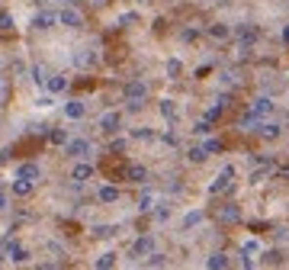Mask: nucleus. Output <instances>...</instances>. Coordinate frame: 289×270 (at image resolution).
Returning <instances> with one entry per match:
<instances>
[{
  "instance_id": "1",
  "label": "nucleus",
  "mask_w": 289,
  "mask_h": 270,
  "mask_svg": "<svg viewBox=\"0 0 289 270\" xmlns=\"http://www.w3.org/2000/svg\"><path fill=\"white\" fill-rule=\"evenodd\" d=\"M122 93H125V103H144V97H148V84H144V81H129Z\"/></svg>"
},
{
  "instance_id": "38",
  "label": "nucleus",
  "mask_w": 289,
  "mask_h": 270,
  "mask_svg": "<svg viewBox=\"0 0 289 270\" xmlns=\"http://www.w3.org/2000/svg\"><path fill=\"white\" fill-rule=\"evenodd\" d=\"M154 216H158V222H167V216H170V206H167V203H161Z\"/></svg>"
},
{
  "instance_id": "10",
  "label": "nucleus",
  "mask_w": 289,
  "mask_h": 270,
  "mask_svg": "<svg viewBox=\"0 0 289 270\" xmlns=\"http://www.w3.org/2000/svg\"><path fill=\"white\" fill-rule=\"evenodd\" d=\"M280 132H283V125H280V123H267V119H264V123L257 125V135H260V139H267V142L280 139Z\"/></svg>"
},
{
  "instance_id": "13",
  "label": "nucleus",
  "mask_w": 289,
  "mask_h": 270,
  "mask_svg": "<svg viewBox=\"0 0 289 270\" xmlns=\"http://www.w3.org/2000/svg\"><path fill=\"white\" fill-rule=\"evenodd\" d=\"M7 257H10L13 264H26V261H29V251H26L23 245H16V241H10V248H7Z\"/></svg>"
},
{
  "instance_id": "18",
  "label": "nucleus",
  "mask_w": 289,
  "mask_h": 270,
  "mask_svg": "<svg viewBox=\"0 0 289 270\" xmlns=\"http://www.w3.org/2000/svg\"><path fill=\"white\" fill-rule=\"evenodd\" d=\"M206 267H209V270H222V267H228V254H222V251H215V254H209V261H206Z\"/></svg>"
},
{
  "instance_id": "31",
  "label": "nucleus",
  "mask_w": 289,
  "mask_h": 270,
  "mask_svg": "<svg viewBox=\"0 0 289 270\" xmlns=\"http://www.w3.org/2000/svg\"><path fill=\"white\" fill-rule=\"evenodd\" d=\"M193 132H196V135H209V132H212V123H209V119H199V123L193 125Z\"/></svg>"
},
{
  "instance_id": "42",
  "label": "nucleus",
  "mask_w": 289,
  "mask_h": 270,
  "mask_svg": "<svg viewBox=\"0 0 289 270\" xmlns=\"http://www.w3.org/2000/svg\"><path fill=\"white\" fill-rule=\"evenodd\" d=\"M7 248H10V231H7V235H0V257L7 254Z\"/></svg>"
},
{
  "instance_id": "14",
  "label": "nucleus",
  "mask_w": 289,
  "mask_h": 270,
  "mask_svg": "<svg viewBox=\"0 0 289 270\" xmlns=\"http://www.w3.org/2000/svg\"><path fill=\"white\" fill-rule=\"evenodd\" d=\"M125 180H132V184H144V180H148V170H144L142 164H129V167H125Z\"/></svg>"
},
{
  "instance_id": "17",
  "label": "nucleus",
  "mask_w": 289,
  "mask_h": 270,
  "mask_svg": "<svg viewBox=\"0 0 289 270\" xmlns=\"http://www.w3.org/2000/svg\"><path fill=\"white\" fill-rule=\"evenodd\" d=\"M45 84H48V90H52V93H61V90H68V77H64V74H52Z\"/></svg>"
},
{
  "instance_id": "24",
  "label": "nucleus",
  "mask_w": 289,
  "mask_h": 270,
  "mask_svg": "<svg viewBox=\"0 0 289 270\" xmlns=\"http://www.w3.org/2000/svg\"><path fill=\"white\" fill-rule=\"evenodd\" d=\"M161 116H164V119H170V123L177 119V106H174V100H161Z\"/></svg>"
},
{
  "instance_id": "2",
  "label": "nucleus",
  "mask_w": 289,
  "mask_h": 270,
  "mask_svg": "<svg viewBox=\"0 0 289 270\" xmlns=\"http://www.w3.org/2000/svg\"><path fill=\"white\" fill-rule=\"evenodd\" d=\"M231 177H235V167H231V164H225V167H222V174L212 180V184H209V193H212V196H215V193H225V190L231 187Z\"/></svg>"
},
{
  "instance_id": "44",
  "label": "nucleus",
  "mask_w": 289,
  "mask_h": 270,
  "mask_svg": "<svg viewBox=\"0 0 289 270\" xmlns=\"http://www.w3.org/2000/svg\"><path fill=\"white\" fill-rule=\"evenodd\" d=\"M3 209H7V193L0 190V212H3Z\"/></svg>"
},
{
  "instance_id": "35",
  "label": "nucleus",
  "mask_w": 289,
  "mask_h": 270,
  "mask_svg": "<svg viewBox=\"0 0 289 270\" xmlns=\"http://www.w3.org/2000/svg\"><path fill=\"white\" fill-rule=\"evenodd\" d=\"M180 71H183V64L177 62V58H170V62H167V77H177Z\"/></svg>"
},
{
  "instance_id": "34",
  "label": "nucleus",
  "mask_w": 289,
  "mask_h": 270,
  "mask_svg": "<svg viewBox=\"0 0 289 270\" xmlns=\"http://www.w3.org/2000/svg\"><path fill=\"white\" fill-rule=\"evenodd\" d=\"M13 29V16L10 13H0V32H10Z\"/></svg>"
},
{
  "instance_id": "5",
  "label": "nucleus",
  "mask_w": 289,
  "mask_h": 270,
  "mask_svg": "<svg viewBox=\"0 0 289 270\" xmlns=\"http://www.w3.org/2000/svg\"><path fill=\"white\" fill-rule=\"evenodd\" d=\"M58 20H61V26H68V29H81V26H84V16L77 13L74 7H64L58 13Z\"/></svg>"
},
{
  "instance_id": "12",
  "label": "nucleus",
  "mask_w": 289,
  "mask_h": 270,
  "mask_svg": "<svg viewBox=\"0 0 289 270\" xmlns=\"http://www.w3.org/2000/svg\"><path fill=\"white\" fill-rule=\"evenodd\" d=\"M55 20H58V16H55L52 10H42V13H36V16H32V26H36V29H52V26H55Z\"/></svg>"
},
{
  "instance_id": "8",
  "label": "nucleus",
  "mask_w": 289,
  "mask_h": 270,
  "mask_svg": "<svg viewBox=\"0 0 289 270\" xmlns=\"http://www.w3.org/2000/svg\"><path fill=\"white\" fill-rule=\"evenodd\" d=\"M151 251H154V238L151 235H142V238L132 245V257H148Z\"/></svg>"
},
{
  "instance_id": "22",
  "label": "nucleus",
  "mask_w": 289,
  "mask_h": 270,
  "mask_svg": "<svg viewBox=\"0 0 289 270\" xmlns=\"http://www.w3.org/2000/svg\"><path fill=\"white\" fill-rule=\"evenodd\" d=\"M186 158H190L193 164H203L206 158H209V154H206V148H203V145H193L190 151H186Z\"/></svg>"
},
{
  "instance_id": "40",
  "label": "nucleus",
  "mask_w": 289,
  "mask_h": 270,
  "mask_svg": "<svg viewBox=\"0 0 289 270\" xmlns=\"http://www.w3.org/2000/svg\"><path fill=\"white\" fill-rule=\"evenodd\" d=\"M109 151H113V154H122V151H125V139H116L113 145H109Z\"/></svg>"
},
{
  "instance_id": "11",
  "label": "nucleus",
  "mask_w": 289,
  "mask_h": 270,
  "mask_svg": "<svg viewBox=\"0 0 289 270\" xmlns=\"http://www.w3.org/2000/svg\"><path fill=\"white\" fill-rule=\"evenodd\" d=\"M74 64L77 68H93V64H97V52H90V48H77L74 52Z\"/></svg>"
},
{
  "instance_id": "29",
  "label": "nucleus",
  "mask_w": 289,
  "mask_h": 270,
  "mask_svg": "<svg viewBox=\"0 0 289 270\" xmlns=\"http://www.w3.org/2000/svg\"><path fill=\"white\" fill-rule=\"evenodd\" d=\"M199 222H203V212H199V209H196V212H186V219H183V228H193V225H199Z\"/></svg>"
},
{
  "instance_id": "41",
  "label": "nucleus",
  "mask_w": 289,
  "mask_h": 270,
  "mask_svg": "<svg viewBox=\"0 0 289 270\" xmlns=\"http://www.w3.org/2000/svg\"><path fill=\"white\" fill-rule=\"evenodd\" d=\"M264 264H280V251H267V254H264Z\"/></svg>"
},
{
  "instance_id": "7",
  "label": "nucleus",
  "mask_w": 289,
  "mask_h": 270,
  "mask_svg": "<svg viewBox=\"0 0 289 270\" xmlns=\"http://www.w3.org/2000/svg\"><path fill=\"white\" fill-rule=\"evenodd\" d=\"M16 177H23V180H32V184H36V180L42 177V167H39L36 161H26V164H20V167H16Z\"/></svg>"
},
{
  "instance_id": "20",
  "label": "nucleus",
  "mask_w": 289,
  "mask_h": 270,
  "mask_svg": "<svg viewBox=\"0 0 289 270\" xmlns=\"http://www.w3.org/2000/svg\"><path fill=\"white\" fill-rule=\"evenodd\" d=\"M29 193H32V180H23V177L13 180V196H29Z\"/></svg>"
},
{
  "instance_id": "36",
  "label": "nucleus",
  "mask_w": 289,
  "mask_h": 270,
  "mask_svg": "<svg viewBox=\"0 0 289 270\" xmlns=\"http://www.w3.org/2000/svg\"><path fill=\"white\" fill-rule=\"evenodd\" d=\"M222 109H225V106H222V103H215L212 109H206V119H209V123H215V119L222 116Z\"/></svg>"
},
{
  "instance_id": "21",
  "label": "nucleus",
  "mask_w": 289,
  "mask_h": 270,
  "mask_svg": "<svg viewBox=\"0 0 289 270\" xmlns=\"http://www.w3.org/2000/svg\"><path fill=\"white\" fill-rule=\"evenodd\" d=\"M87 177H93V167H90V164H77V167L71 170V180H77V184L87 180Z\"/></svg>"
},
{
  "instance_id": "19",
  "label": "nucleus",
  "mask_w": 289,
  "mask_h": 270,
  "mask_svg": "<svg viewBox=\"0 0 289 270\" xmlns=\"http://www.w3.org/2000/svg\"><path fill=\"white\" fill-rule=\"evenodd\" d=\"M209 36H212L215 42H225V39L231 36V29H228L225 23H215V26H209Z\"/></svg>"
},
{
  "instance_id": "3",
  "label": "nucleus",
  "mask_w": 289,
  "mask_h": 270,
  "mask_svg": "<svg viewBox=\"0 0 289 270\" xmlns=\"http://www.w3.org/2000/svg\"><path fill=\"white\" fill-rule=\"evenodd\" d=\"M235 36H238V42H241V45L251 48L254 42L260 39V29H257V26H251V23H244V26H238V29H235Z\"/></svg>"
},
{
  "instance_id": "37",
  "label": "nucleus",
  "mask_w": 289,
  "mask_h": 270,
  "mask_svg": "<svg viewBox=\"0 0 289 270\" xmlns=\"http://www.w3.org/2000/svg\"><path fill=\"white\" fill-rule=\"evenodd\" d=\"M203 148H206V154H215V151H222V142L219 139H209Z\"/></svg>"
},
{
  "instance_id": "28",
  "label": "nucleus",
  "mask_w": 289,
  "mask_h": 270,
  "mask_svg": "<svg viewBox=\"0 0 289 270\" xmlns=\"http://www.w3.org/2000/svg\"><path fill=\"white\" fill-rule=\"evenodd\" d=\"M116 231H119L116 225H100V228H93V235H97V238H113Z\"/></svg>"
},
{
  "instance_id": "33",
  "label": "nucleus",
  "mask_w": 289,
  "mask_h": 270,
  "mask_svg": "<svg viewBox=\"0 0 289 270\" xmlns=\"http://www.w3.org/2000/svg\"><path fill=\"white\" fill-rule=\"evenodd\" d=\"M132 139H138V142H151V139H154V132H151V129H135V132H132Z\"/></svg>"
},
{
  "instance_id": "45",
  "label": "nucleus",
  "mask_w": 289,
  "mask_h": 270,
  "mask_svg": "<svg viewBox=\"0 0 289 270\" xmlns=\"http://www.w3.org/2000/svg\"><path fill=\"white\" fill-rule=\"evenodd\" d=\"M283 42L289 45V26H283Z\"/></svg>"
},
{
  "instance_id": "25",
  "label": "nucleus",
  "mask_w": 289,
  "mask_h": 270,
  "mask_svg": "<svg viewBox=\"0 0 289 270\" xmlns=\"http://www.w3.org/2000/svg\"><path fill=\"white\" fill-rule=\"evenodd\" d=\"M119 200V190H116V187H103V190H100V203H116Z\"/></svg>"
},
{
  "instance_id": "9",
  "label": "nucleus",
  "mask_w": 289,
  "mask_h": 270,
  "mask_svg": "<svg viewBox=\"0 0 289 270\" xmlns=\"http://www.w3.org/2000/svg\"><path fill=\"white\" fill-rule=\"evenodd\" d=\"M273 106H276V103L270 100V97H257V100L251 103V113L257 116V119H264V116H270V113H273Z\"/></svg>"
},
{
  "instance_id": "6",
  "label": "nucleus",
  "mask_w": 289,
  "mask_h": 270,
  "mask_svg": "<svg viewBox=\"0 0 289 270\" xmlns=\"http://www.w3.org/2000/svg\"><path fill=\"white\" fill-rule=\"evenodd\" d=\"M100 129L106 132V135H116V132L122 129V116L119 113H103L100 116Z\"/></svg>"
},
{
  "instance_id": "23",
  "label": "nucleus",
  "mask_w": 289,
  "mask_h": 270,
  "mask_svg": "<svg viewBox=\"0 0 289 270\" xmlns=\"http://www.w3.org/2000/svg\"><path fill=\"white\" fill-rule=\"evenodd\" d=\"M113 264H116V254H113V251H106V254H100L97 261H93V267H100V270H109Z\"/></svg>"
},
{
  "instance_id": "27",
  "label": "nucleus",
  "mask_w": 289,
  "mask_h": 270,
  "mask_svg": "<svg viewBox=\"0 0 289 270\" xmlns=\"http://www.w3.org/2000/svg\"><path fill=\"white\" fill-rule=\"evenodd\" d=\"M138 209H142V212L154 209V193H151V190H144V193H142V200H138Z\"/></svg>"
},
{
  "instance_id": "32",
  "label": "nucleus",
  "mask_w": 289,
  "mask_h": 270,
  "mask_svg": "<svg viewBox=\"0 0 289 270\" xmlns=\"http://www.w3.org/2000/svg\"><path fill=\"white\" fill-rule=\"evenodd\" d=\"M257 251H260V245H257L254 238H248V241L241 245V254H257Z\"/></svg>"
},
{
  "instance_id": "26",
  "label": "nucleus",
  "mask_w": 289,
  "mask_h": 270,
  "mask_svg": "<svg viewBox=\"0 0 289 270\" xmlns=\"http://www.w3.org/2000/svg\"><path fill=\"white\" fill-rule=\"evenodd\" d=\"M144 264H148V267H167V257L158 254V251H151V254L144 257Z\"/></svg>"
},
{
  "instance_id": "16",
  "label": "nucleus",
  "mask_w": 289,
  "mask_h": 270,
  "mask_svg": "<svg viewBox=\"0 0 289 270\" xmlns=\"http://www.w3.org/2000/svg\"><path fill=\"white\" fill-rule=\"evenodd\" d=\"M219 219H222V222H225V225H231V222H238V219H241V209H238L235 203H228V206H222Z\"/></svg>"
},
{
  "instance_id": "46",
  "label": "nucleus",
  "mask_w": 289,
  "mask_h": 270,
  "mask_svg": "<svg viewBox=\"0 0 289 270\" xmlns=\"http://www.w3.org/2000/svg\"><path fill=\"white\" fill-rule=\"evenodd\" d=\"M93 3H103V0H93Z\"/></svg>"
},
{
  "instance_id": "4",
  "label": "nucleus",
  "mask_w": 289,
  "mask_h": 270,
  "mask_svg": "<svg viewBox=\"0 0 289 270\" xmlns=\"http://www.w3.org/2000/svg\"><path fill=\"white\" fill-rule=\"evenodd\" d=\"M64 154H71V158H84V154H90V142L87 139H68L64 142Z\"/></svg>"
},
{
  "instance_id": "15",
  "label": "nucleus",
  "mask_w": 289,
  "mask_h": 270,
  "mask_svg": "<svg viewBox=\"0 0 289 270\" xmlns=\"http://www.w3.org/2000/svg\"><path fill=\"white\" fill-rule=\"evenodd\" d=\"M84 113H87V106L81 100H68L64 103V116H68V119H84Z\"/></svg>"
},
{
  "instance_id": "39",
  "label": "nucleus",
  "mask_w": 289,
  "mask_h": 270,
  "mask_svg": "<svg viewBox=\"0 0 289 270\" xmlns=\"http://www.w3.org/2000/svg\"><path fill=\"white\" fill-rule=\"evenodd\" d=\"M52 142H55V145H64V142H68V132H64V129H55L52 132Z\"/></svg>"
},
{
  "instance_id": "43",
  "label": "nucleus",
  "mask_w": 289,
  "mask_h": 270,
  "mask_svg": "<svg viewBox=\"0 0 289 270\" xmlns=\"http://www.w3.org/2000/svg\"><path fill=\"white\" fill-rule=\"evenodd\" d=\"M164 142H167V145L174 148V145H177V135H174V132H164Z\"/></svg>"
},
{
  "instance_id": "30",
  "label": "nucleus",
  "mask_w": 289,
  "mask_h": 270,
  "mask_svg": "<svg viewBox=\"0 0 289 270\" xmlns=\"http://www.w3.org/2000/svg\"><path fill=\"white\" fill-rule=\"evenodd\" d=\"M32 81H36V84H39V87L45 84V81H48V74H45V68H39V64H32Z\"/></svg>"
}]
</instances>
